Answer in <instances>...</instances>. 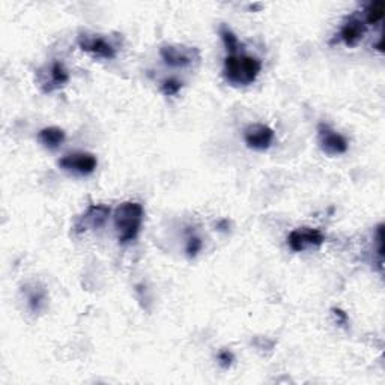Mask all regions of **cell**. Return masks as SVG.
<instances>
[{
	"label": "cell",
	"mask_w": 385,
	"mask_h": 385,
	"mask_svg": "<svg viewBox=\"0 0 385 385\" xmlns=\"http://www.w3.org/2000/svg\"><path fill=\"white\" fill-rule=\"evenodd\" d=\"M262 64L254 56L227 54L223 66V77L232 86H249L261 74Z\"/></svg>",
	"instance_id": "cell-1"
},
{
	"label": "cell",
	"mask_w": 385,
	"mask_h": 385,
	"mask_svg": "<svg viewBox=\"0 0 385 385\" xmlns=\"http://www.w3.org/2000/svg\"><path fill=\"white\" fill-rule=\"evenodd\" d=\"M145 211L138 202H124L114 209L113 221L114 229L118 232V241L122 246L137 238L143 225Z\"/></svg>",
	"instance_id": "cell-2"
},
{
	"label": "cell",
	"mask_w": 385,
	"mask_h": 385,
	"mask_svg": "<svg viewBox=\"0 0 385 385\" xmlns=\"http://www.w3.org/2000/svg\"><path fill=\"white\" fill-rule=\"evenodd\" d=\"M160 56L167 66L185 68L201 59V52L196 47L162 45L160 49Z\"/></svg>",
	"instance_id": "cell-3"
},
{
	"label": "cell",
	"mask_w": 385,
	"mask_h": 385,
	"mask_svg": "<svg viewBox=\"0 0 385 385\" xmlns=\"http://www.w3.org/2000/svg\"><path fill=\"white\" fill-rule=\"evenodd\" d=\"M57 165L65 172L80 174V177H88V174L93 173L98 166V160L93 154L89 153H81V150H77V153H69L64 155Z\"/></svg>",
	"instance_id": "cell-4"
},
{
	"label": "cell",
	"mask_w": 385,
	"mask_h": 385,
	"mask_svg": "<svg viewBox=\"0 0 385 385\" xmlns=\"http://www.w3.org/2000/svg\"><path fill=\"white\" fill-rule=\"evenodd\" d=\"M325 242V235L319 229L313 227H298L289 233L288 246L289 249L301 253L310 247H321Z\"/></svg>",
	"instance_id": "cell-5"
},
{
	"label": "cell",
	"mask_w": 385,
	"mask_h": 385,
	"mask_svg": "<svg viewBox=\"0 0 385 385\" xmlns=\"http://www.w3.org/2000/svg\"><path fill=\"white\" fill-rule=\"evenodd\" d=\"M318 143L326 155H342L349 148L348 140L326 124L318 125Z\"/></svg>",
	"instance_id": "cell-6"
},
{
	"label": "cell",
	"mask_w": 385,
	"mask_h": 385,
	"mask_svg": "<svg viewBox=\"0 0 385 385\" xmlns=\"http://www.w3.org/2000/svg\"><path fill=\"white\" fill-rule=\"evenodd\" d=\"M110 208L106 205H90L86 211L78 217L74 225L76 233H83L92 229H100L106 225L110 217Z\"/></svg>",
	"instance_id": "cell-7"
},
{
	"label": "cell",
	"mask_w": 385,
	"mask_h": 385,
	"mask_svg": "<svg viewBox=\"0 0 385 385\" xmlns=\"http://www.w3.org/2000/svg\"><path fill=\"white\" fill-rule=\"evenodd\" d=\"M274 130L263 124H251L244 130V142L253 150L270 149L274 142Z\"/></svg>",
	"instance_id": "cell-8"
},
{
	"label": "cell",
	"mask_w": 385,
	"mask_h": 385,
	"mask_svg": "<svg viewBox=\"0 0 385 385\" xmlns=\"http://www.w3.org/2000/svg\"><path fill=\"white\" fill-rule=\"evenodd\" d=\"M78 47L83 52L100 57V59H114L116 57V49L112 42H109L106 38L97 37V35H80L78 38Z\"/></svg>",
	"instance_id": "cell-9"
},
{
	"label": "cell",
	"mask_w": 385,
	"mask_h": 385,
	"mask_svg": "<svg viewBox=\"0 0 385 385\" xmlns=\"http://www.w3.org/2000/svg\"><path fill=\"white\" fill-rule=\"evenodd\" d=\"M366 32H367L366 23L361 18L353 16L343 23V26L339 33V38L345 45L355 47V45H358V42L361 40L365 38Z\"/></svg>",
	"instance_id": "cell-10"
},
{
	"label": "cell",
	"mask_w": 385,
	"mask_h": 385,
	"mask_svg": "<svg viewBox=\"0 0 385 385\" xmlns=\"http://www.w3.org/2000/svg\"><path fill=\"white\" fill-rule=\"evenodd\" d=\"M68 81H69V73L66 71V68L64 66L62 62L54 61L49 68V74L40 77V86L42 88L45 93H49L56 89L64 88Z\"/></svg>",
	"instance_id": "cell-11"
},
{
	"label": "cell",
	"mask_w": 385,
	"mask_h": 385,
	"mask_svg": "<svg viewBox=\"0 0 385 385\" xmlns=\"http://www.w3.org/2000/svg\"><path fill=\"white\" fill-rule=\"evenodd\" d=\"M66 138L65 131L59 126H45L38 133V142L50 150L59 149Z\"/></svg>",
	"instance_id": "cell-12"
},
{
	"label": "cell",
	"mask_w": 385,
	"mask_h": 385,
	"mask_svg": "<svg viewBox=\"0 0 385 385\" xmlns=\"http://www.w3.org/2000/svg\"><path fill=\"white\" fill-rule=\"evenodd\" d=\"M218 33H220V38L221 41H223L225 44V49L227 52V54H237L238 50H239V41L237 38V35L233 33L227 26L221 25L220 29H218Z\"/></svg>",
	"instance_id": "cell-13"
},
{
	"label": "cell",
	"mask_w": 385,
	"mask_h": 385,
	"mask_svg": "<svg viewBox=\"0 0 385 385\" xmlns=\"http://www.w3.org/2000/svg\"><path fill=\"white\" fill-rule=\"evenodd\" d=\"M385 13V2L382 0H377V2L369 4L366 8V21L369 25H378V23L382 21Z\"/></svg>",
	"instance_id": "cell-14"
},
{
	"label": "cell",
	"mask_w": 385,
	"mask_h": 385,
	"mask_svg": "<svg viewBox=\"0 0 385 385\" xmlns=\"http://www.w3.org/2000/svg\"><path fill=\"white\" fill-rule=\"evenodd\" d=\"M184 83L182 81H179L178 78H165L161 81V85H160V89L161 92L165 93L166 97H174V95H178V93L181 92Z\"/></svg>",
	"instance_id": "cell-15"
},
{
	"label": "cell",
	"mask_w": 385,
	"mask_h": 385,
	"mask_svg": "<svg viewBox=\"0 0 385 385\" xmlns=\"http://www.w3.org/2000/svg\"><path fill=\"white\" fill-rule=\"evenodd\" d=\"M203 247V242L199 237H190L189 241H186V247L185 251L189 254V258H196L197 253H201Z\"/></svg>",
	"instance_id": "cell-16"
},
{
	"label": "cell",
	"mask_w": 385,
	"mask_h": 385,
	"mask_svg": "<svg viewBox=\"0 0 385 385\" xmlns=\"http://www.w3.org/2000/svg\"><path fill=\"white\" fill-rule=\"evenodd\" d=\"M28 302L33 312H38L44 302V292H41V290H33L28 297Z\"/></svg>",
	"instance_id": "cell-17"
},
{
	"label": "cell",
	"mask_w": 385,
	"mask_h": 385,
	"mask_svg": "<svg viewBox=\"0 0 385 385\" xmlns=\"http://www.w3.org/2000/svg\"><path fill=\"white\" fill-rule=\"evenodd\" d=\"M218 363H220L221 367L229 369V367L232 366V363H233V355H232V353H229V351H221V353L218 354Z\"/></svg>",
	"instance_id": "cell-18"
},
{
	"label": "cell",
	"mask_w": 385,
	"mask_h": 385,
	"mask_svg": "<svg viewBox=\"0 0 385 385\" xmlns=\"http://www.w3.org/2000/svg\"><path fill=\"white\" fill-rule=\"evenodd\" d=\"M333 313L336 314V318H339L340 324H346L348 316L345 314V312H342V310H339V309H333Z\"/></svg>",
	"instance_id": "cell-19"
}]
</instances>
